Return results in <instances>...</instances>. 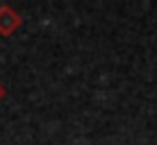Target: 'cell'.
<instances>
[{"mask_svg":"<svg viewBox=\"0 0 157 145\" xmlns=\"http://www.w3.org/2000/svg\"><path fill=\"white\" fill-rule=\"evenodd\" d=\"M21 23H23V18H21L9 5H0V34L12 36L14 32L21 27Z\"/></svg>","mask_w":157,"mask_h":145,"instance_id":"1","label":"cell"},{"mask_svg":"<svg viewBox=\"0 0 157 145\" xmlns=\"http://www.w3.org/2000/svg\"><path fill=\"white\" fill-rule=\"evenodd\" d=\"M5 93H7V91H5V86H2V84H0V100L5 98Z\"/></svg>","mask_w":157,"mask_h":145,"instance_id":"2","label":"cell"}]
</instances>
